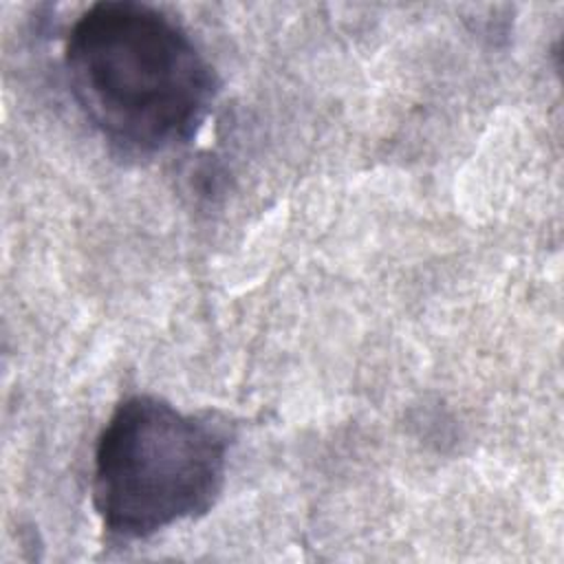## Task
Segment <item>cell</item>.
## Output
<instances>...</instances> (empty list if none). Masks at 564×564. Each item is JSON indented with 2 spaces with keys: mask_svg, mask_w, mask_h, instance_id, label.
<instances>
[{
  "mask_svg": "<svg viewBox=\"0 0 564 564\" xmlns=\"http://www.w3.org/2000/svg\"><path fill=\"white\" fill-rule=\"evenodd\" d=\"M227 447L212 419L159 397H128L95 447L93 507L104 529L143 540L209 511L225 485Z\"/></svg>",
  "mask_w": 564,
  "mask_h": 564,
  "instance_id": "cell-2",
  "label": "cell"
},
{
  "mask_svg": "<svg viewBox=\"0 0 564 564\" xmlns=\"http://www.w3.org/2000/svg\"><path fill=\"white\" fill-rule=\"evenodd\" d=\"M64 68L86 119L132 156L187 143L218 93L216 70L189 33L132 0L90 4L68 31Z\"/></svg>",
  "mask_w": 564,
  "mask_h": 564,
  "instance_id": "cell-1",
  "label": "cell"
}]
</instances>
